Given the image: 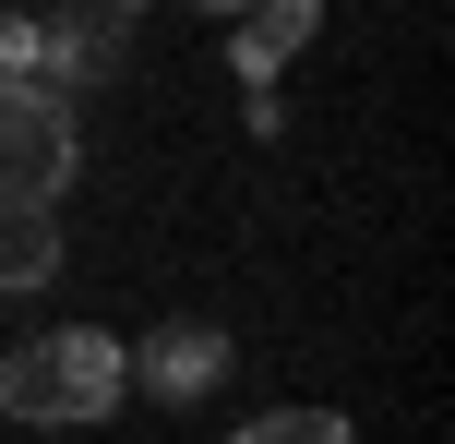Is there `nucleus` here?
Segmentation results:
<instances>
[{"mask_svg": "<svg viewBox=\"0 0 455 444\" xmlns=\"http://www.w3.org/2000/svg\"><path fill=\"white\" fill-rule=\"evenodd\" d=\"M24 72H36V24L0 12V85H24Z\"/></svg>", "mask_w": 455, "mask_h": 444, "instance_id": "0eeeda50", "label": "nucleus"}, {"mask_svg": "<svg viewBox=\"0 0 455 444\" xmlns=\"http://www.w3.org/2000/svg\"><path fill=\"white\" fill-rule=\"evenodd\" d=\"M120 384H132V349L96 325H60V336H24L0 360V408L12 421H108Z\"/></svg>", "mask_w": 455, "mask_h": 444, "instance_id": "f257e3e1", "label": "nucleus"}, {"mask_svg": "<svg viewBox=\"0 0 455 444\" xmlns=\"http://www.w3.org/2000/svg\"><path fill=\"white\" fill-rule=\"evenodd\" d=\"M312 36V0H240V72H275Z\"/></svg>", "mask_w": 455, "mask_h": 444, "instance_id": "423d86ee", "label": "nucleus"}, {"mask_svg": "<svg viewBox=\"0 0 455 444\" xmlns=\"http://www.w3.org/2000/svg\"><path fill=\"white\" fill-rule=\"evenodd\" d=\"M60 277V216L48 192H0V288H48Z\"/></svg>", "mask_w": 455, "mask_h": 444, "instance_id": "39448f33", "label": "nucleus"}, {"mask_svg": "<svg viewBox=\"0 0 455 444\" xmlns=\"http://www.w3.org/2000/svg\"><path fill=\"white\" fill-rule=\"evenodd\" d=\"M72 181V109L24 72L0 85V192H60Z\"/></svg>", "mask_w": 455, "mask_h": 444, "instance_id": "f03ea898", "label": "nucleus"}, {"mask_svg": "<svg viewBox=\"0 0 455 444\" xmlns=\"http://www.w3.org/2000/svg\"><path fill=\"white\" fill-rule=\"evenodd\" d=\"M132 373H144V397L192 408V397L228 373V336H216V325H168V336H144V349H132Z\"/></svg>", "mask_w": 455, "mask_h": 444, "instance_id": "20e7f679", "label": "nucleus"}, {"mask_svg": "<svg viewBox=\"0 0 455 444\" xmlns=\"http://www.w3.org/2000/svg\"><path fill=\"white\" fill-rule=\"evenodd\" d=\"M120 48H132V0H60L36 24V72H60V85H96Z\"/></svg>", "mask_w": 455, "mask_h": 444, "instance_id": "7ed1b4c3", "label": "nucleus"}, {"mask_svg": "<svg viewBox=\"0 0 455 444\" xmlns=\"http://www.w3.org/2000/svg\"><path fill=\"white\" fill-rule=\"evenodd\" d=\"M204 12H240V0H204Z\"/></svg>", "mask_w": 455, "mask_h": 444, "instance_id": "6e6552de", "label": "nucleus"}]
</instances>
